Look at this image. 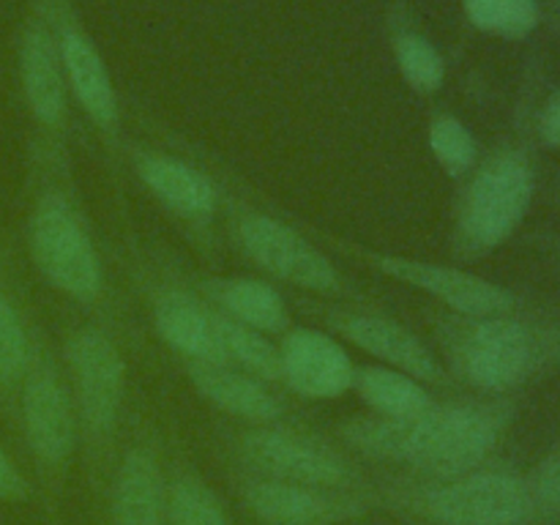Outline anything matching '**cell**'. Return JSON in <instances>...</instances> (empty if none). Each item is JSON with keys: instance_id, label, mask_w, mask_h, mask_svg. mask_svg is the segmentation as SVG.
Wrapping results in <instances>:
<instances>
[{"instance_id": "30", "label": "cell", "mask_w": 560, "mask_h": 525, "mask_svg": "<svg viewBox=\"0 0 560 525\" xmlns=\"http://www.w3.org/2000/svg\"><path fill=\"white\" fill-rule=\"evenodd\" d=\"M539 135L550 148H560V88L547 98L539 118Z\"/></svg>"}, {"instance_id": "20", "label": "cell", "mask_w": 560, "mask_h": 525, "mask_svg": "<svg viewBox=\"0 0 560 525\" xmlns=\"http://www.w3.org/2000/svg\"><path fill=\"white\" fill-rule=\"evenodd\" d=\"M355 386L364 402L386 419H410L432 408L430 397L416 377L388 366H366L355 375Z\"/></svg>"}, {"instance_id": "22", "label": "cell", "mask_w": 560, "mask_h": 525, "mask_svg": "<svg viewBox=\"0 0 560 525\" xmlns=\"http://www.w3.org/2000/svg\"><path fill=\"white\" fill-rule=\"evenodd\" d=\"M213 323H217V334L219 342H222L224 359L238 361L244 370L255 372V375L260 377H268V381L282 377V355H279V348H273V345L262 337V331L222 315H213Z\"/></svg>"}, {"instance_id": "6", "label": "cell", "mask_w": 560, "mask_h": 525, "mask_svg": "<svg viewBox=\"0 0 560 525\" xmlns=\"http://www.w3.org/2000/svg\"><path fill=\"white\" fill-rule=\"evenodd\" d=\"M238 235L252 260L273 277L320 293L337 290L339 277L331 262L288 224L262 213H252L241 222Z\"/></svg>"}, {"instance_id": "7", "label": "cell", "mask_w": 560, "mask_h": 525, "mask_svg": "<svg viewBox=\"0 0 560 525\" xmlns=\"http://www.w3.org/2000/svg\"><path fill=\"white\" fill-rule=\"evenodd\" d=\"M69 366L88 430L104 435L113 430L120 402H124V355L104 334L77 331L69 339Z\"/></svg>"}, {"instance_id": "10", "label": "cell", "mask_w": 560, "mask_h": 525, "mask_svg": "<svg viewBox=\"0 0 560 525\" xmlns=\"http://www.w3.org/2000/svg\"><path fill=\"white\" fill-rule=\"evenodd\" d=\"M279 355L284 381L310 399H334L355 383L350 355L342 345L320 331L299 328L288 334Z\"/></svg>"}, {"instance_id": "28", "label": "cell", "mask_w": 560, "mask_h": 525, "mask_svg": "<svg viewBox=\"0 0 560 525\" xmlns=\"http://www.w3.org/2000/svg\"><path fill=\"white\" fill-rule=\"evenodd\" d=\"M530 495H536L547 506L560 509V452L541 459L530 481Z\"/></svg>"}, {"instance_id": "14", "label": "cell", "mask_w": 560, "mask_h": 525, "mask_svg": "<svg viewBox=\"0 0 560 525\" xmlns=\"http://www.w3.org/2000/svg\"><path fill=\"white\" fill-rule=\"evenodd\" d=\"M170 492L159 463L145 448H131L113 487V525H167Z\"/></svg>"}, {"instance_id": "21", "label": "cell", "mask_w": 560, "mask_h": 525, "mask_svg": "<svg viewBox=\"0 0 560 525\" xmlns=\"http://www.w3.org/2000/svg\"><path fill=\"white\" fill-rule=\"evenodd\" d=\"M217 299L233 315V320L257 328V331H279V328L288 326L282 295L266 282L230 279V282L219 284Z\"/></svg>"}, {"instance_id": "18", "label": "cell", "mask_w": 560, "mask_h": 525, "mask_svg": "<svg viewBox=\"0 0 560 525\" xmlns=\"http://www.w3.org/2000/svg\"><path fill=\"white\" fill-rule=\"evenodd\" d=\"M189 372L197 392H200L208 402L217 405L219 410H228V413L252 421H271L277 419L279 410H282V405L271 397L268 388H262L260 381L228 370L224 364L191 361Z\"/></svg>"}, {"instance_id": "26", "label": "cell", "mask_w": 560, "mask_h": 525, "mask_svg": "<svg viewBox=\"0 0 560 525\" xmlns=\"http://www.w3.org/2000/svg\"><path fill=\"white\" fill-rule=\"evenodd\" d=\"M430 151L448 175H465L476 162V140L463 120L441 115L430 126Z\"/></svg>"}, {"instance_id": "24", "label": "cell", "mask_w": 560, "mask_h": 525, "mask_svg": "<svg viewBox=\"0 0 560 525\" xmlns=\"http://www.w3.org/2000/svg\"><path fill=\"white\" fill-rule=\"evenodd\" d=\"M167 520L170 525H230L217 492L191 476L178 479L170 490Z\"/></svg>"}, {"instance_id": "15", "label": "cell", "mask_w": 560, "mask_h": 525, "mask_svg": "<svg viewBox=\"0 0 560 525\" xmlns=\"http://www.w3.org/2000/svg\"><path fill=\"white\" fill-rule=\"evenodd\" d=\"M63 58L55 47L52 36L44 27L27 31L20 52L22 88L31 113L38 124L55 126L63 124L66 115V82H63Z\"/></svg>"}, {"instance_id": "11", "label": "cell", "mask_w": 560, "mask_h": 525, "mask_svg": "<svg viewBox=\"0 0 560 525\" xmlns=\"http://www.w3.org/2000/svg\"><path fill=\"white\" fill-rule=\"evenodd\" d=\"M22 421L33 454L47 465H60L74 448V408L63 383L49 366L31 372L22 388Z\"/></svg>"}, {"instance_id": "19", "label": "cell", "mask_w": 560, "mask_h": 525, "mask_svg": "<svg viewBox=\"0 0 560 525\" xmlns=\"http://www.w3.org/2000/svg\"><path fill=\"white\" fill-rule=\"evenodd\" d=\"M140 175L148 189L189 219H202L217 208V189L200 170L170 156H145L140 162Z\"/></svg>"}, {"instance_id": "5", "label": "cell", "mask_w": 560, "mask_h": 525, "mask_svg": "<svg viewBox=\"0 0 560 525\" xmlns=\"http://www.w3.org/2000/svg\"><path fill=\"white\" fill-rule=\"evenodd\" d=\"M459 370L485 392H509L534 370L536 345L528 328L512 317H479L459 342Z\"/></svg>"}, {"instance_id": "4", "label": "cell", "mask_w": 560, "mask_h": 525, "mask_svg": "<svg viewBox=\"0 0 560 525\" xmlns=\"http://www.w3.org/2000/svg\"><path fill=\"white\" fill-rule=\"evenodd\" d=\"M427 506L443 525H523L534 495L523 479L501 470L465 474L435 487Z\"/></svg>"}, {"instance_id": "3", "label": "cell", "mask_w": 560, "mask_h": 525, "mask_svg": "<svg viewBox=\"0 0 560 525\" xmlns=\"http://www.w3.org/2000/svg\"><path fill=\"white\" fill-rule=\"evenodd\" d=\"M31 252L38 271L77 301H93L102 290V266L77 213L60 197L38 202L31 222Z\"/></svg>"}, {"instance_id": "9", "label": "cell", "mask_w": 560, "mask_h": 525, "mask_svg": "<svg viewBox=\"0 0 560 525\" xmlns=\"http://www.w3.org/2000/svg\"><path fill=\"white\" fill-rule=\"evenodd\" d=\"M244 454L268 479L331 490L348 481V465L312 438L282 430H257L244 438Z\"/></svg>"}, {"instance_id": "31", "label": "cell", "mask_w": 560, "mask_h": 525, "mask_svg": "<svg viewBox=\"0 0 560 525\" xmlns=\"http://www.w3.org/2000/svg\"><path fill=\"white\" fill-rule=\"evenodd\" d=\"M558 22H560V9H558Z\"/></svg>"}, {"instance_id": "17", "label": "cell", "mask_w": 560, "mask_h": 525, "mask_svg": "<svg viewBox=\"0 0 560 525\" xmlns=\"http://www.w3.org/2000/svg\"><path fill=\"white\" fill-rule=\"evenodd\" d=\"M60 58H63L66 77L93 124L102 129H113L118 120V98H115L104 60L98 58L93 44L82 33L69 31L60 42Z\"/></svg>"}, {"instance_id": "23", "label": "cell", "mask_w": 560, "mask_h": 525, "mask_svg": "<svg viewBox=\"0 0 560 525\" xmlns=\"http://www.w3.org/2000/svg\"><path fill=\"white\" fill-rule=\"evenodd\" d=\"M468 20L479 31L506 38H523L539 25L536 0H463Z\"/></svg>"}, {"instance_id": "29", "label": "cell", "mask_w": 560, "mask_h": 525, "mask_svg": "<svg viewBox=\"0 0 560 525\" xmlns=\"http://www.w3.org/2000/svg\"><path fill=\"white\" fill-rule=\"evenodd\" d=\"M27 495V485L20 470L9 459L5 448L0 446V501H22Z\"/></svg>"}, {"instance_id": "2", "label": "cell", "mask_w": 560, "mask_h": 525, "mask_svg": "<svg viewBox=\"0 0 560 525\" xmlns=\"http://www.w3.org/2000/svg\"><path fill=\"white\" fill-rule=\"evenodd\" d=\"M534 167L517 151L492 156L476 173L459 211V238L470 252H490L509 238L534 200Z\"/></svg>"}, {"instance_id": "1", "label": "cell", "mask_w": 560, "mask_h": 525, "mask_svg": "<svg viewBox=\"0 0 560 525\" xmlns=\"http://www.w3.org/2000/svg\"><path fill=\"white\" fill-rule=\"evenodd\" d=\"M503 416L492 405H432L410 419H364L348 427L361 452L457 479L470 474L501 438Z\"/></svg>"}, {"instance_id": "12", "label": "cell", "mask_w": 560, "mask_h": 525, "mask_svg": "<svg viewBox=\"0 0 560 525\" xmlns=\"http://www.w3.org/2000/svg\"><path fill=\"white\" fill-rule=\"evenodd\" d=\"M246 503L268 525H331L350 514V501L328 495L320 487L279 479L246 487Z\"/></svg>"}, {"instance_id": "25", "label": "cell", "mask_w": 560, "mask_h": 525, "mask_svg": "<svg viewBox=\"0 0 560 525\" xmlns=\"http://www.w3.org/2000/svg\"><path fill=\"white\" fill-rule=\"evenodd\" d=\"M394 49H397L399 71H402L408 85H413L421 93H435L443 85V77H446L443 58L424 36L402 33Z\"/></svg>"}, {"instance_id": "13", "label": "cell", "mask_w": 560, "mask_h": 525, "mask_svg": "<svg viewBox=\"0 0 560 525\" xmlns=\"http://www.w3.org/2000/svg\"><path fill=\"white\" fill-rule=\"evenodd\" d=\"M339 331L366 353L377 355L386 364L397 366V372L416 377V381H435L441 375L432 350L399 323L377 315H348L339 320Z\"/></svg>"}, {"instance_id": "16", "label": "cell", "mask_w": 560, "mask_h": 525, "mask_svg": "<svg viewBox=\"0 0 560 525\" xmlns=\"http://www.w3.org/2000/svg\"><path fill=\"white\" fill-rule=\"evenodd\" d=\"M156 328L164 342L173 345L191 361L202 364H224V350L219 342L217 323L211 312L200 310L189 295L184 293H164L156 301Z\"/></svg>"}, {"instance_id": "27", "label": "cell", "mask_w": 560, "mask_h": 525, "mask_svg": "<svg viewBox=\"0 0 560 525\" xmlns=\"http://www.w3.org/2000/svg\"><path fill=\"white\" fill-rule=\"evenodd\" d=\"M27 334L14 304L0 293V381H14L27 370Z\"/></svg>"}, {"instance_id": "8", "label": "cell", "mask_w": 560, "mask_h": 525, "mask_svg": "<svg viewBox=\"0 0 560 525\" xmlns=\"http://www.w3.org/2000/svg\"><path fill=\"white\" fill-rule=\"evenodd\" d=\"M375 266L388 277L410 284L416 290L435 295L443 304L468 317H498L514 306V295L501 284L454 266L410 260V257H375Z\"/></svg>"}]
</instances>
